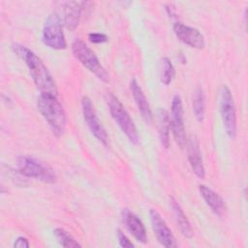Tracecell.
<instances>
[{
	"label": "cell",
	"instance_id": "obj_1",
	"mask_svg": "<svg viewBox=\"0 0 248 248\" xmlns=\"http://www.w3.org/2000/svg\"><path fill=\"white\" fill-rule=\"evenodd\" d=\"M12 49L26 64L40 92L42 94L57 96L56 84L42 59L31 49L20 44H13Z\"/></svg>",
	"mask_w": 248,
	"mask_h": 248
},
{
	"label": "cell",
	"instance_id": "obj_2",
	"mask_svg": "<svg viewBox=\"0 0 248 248\" xmlns=\"http://www.w3.org/2000/svg\"><path fill=\"white\" fill-rule=\"evenodd\" d=\"M37 108L47 122L52 133L56 137L62 136L66 129L67 119L65 110L57 96L41 93L37 100Z\"/></svg>",
	"mask_w": 248,
	"mask_h": 248
},
{
	"label": "cell",
	"instance_id": "obj_3",
	"mask_svg": "<svg viewBox=\"0 0 248 248\" xmlns=\"http://www.w3.org/2000/svg\"><path fill=\"white\" fill-rule=\"evenodd\" d=\"M106 101L108 107V110L113 120L115 121V123L118 125L121 131L126 135L129 140L132 143L137 144L140 140L138 130L136 128L134 121L130 117L128 111L125 109L122 103L119 101V99L115 95H113L110 92L107 93Z\"/></svg>",
	"mask_w": 248,
	"mask_h": 248
},
{
	"label": "cell",
	"instance_id": "obj_4",
	"mask_svg": "<svg viewBox=\"0 0 248 248\" xmlns=\"http://www.w3.org/2000/svg\"><path fill=\"white\" fill-rule=\"evenodd\" d=\"M16 167L19 173L23 176L41 180L46 183H54L56 181L54 170L36 158L25 155L19 156L16 159Z\"/></svg>",
	"mask_w": 248,
	"mask_h": 248
},
{
	"label": "cell",
	"instance_id": "obj_5",
	"mask_svg": "<svg viewBox=\"0 0 248 248\" xmlns=\"http://www.w3.org/2000/svg\"><path fill=\"white\" fill-rule=\"evenodd\" d=\"M72 50L78 60L99 79L104 82L109 81V75L93 50L80 39H76L72 44Z\"/></svg>",
	"mask_w": 248,
	"mask_h": 248
},
{
	"label": "cell",
	"instance_id": "obj_6",
	"mask_svg": "<svg viewBox=\"0 0 248 248\" xmlns=\"http://www.w3.org/2000/svg\"><path fill=\"white\" fill-rule=\"evenodd\" d=\"M42 39L44 44L52 49H65L67 42L63 32V20L57 13H51L44 24Z\"/></svg>",
	"mask_w": 248,
	"mask_h": 248
},
{
	"label": "cell",
	"instance_id": "obj_7",
	"mask_svg": "<svg viewBox=\"0 0 248 248\" xmlns=\"http://www.w3.org/2000/svg\"><path fill=\"white\" fill-rule=\"evenodd\" d=\"M220 96V110L226 134L231 139L236 136V109L233 97L228 86L223 85Z\"/></svg>",
	"mask_w": 248,
	"mask_h": 248
},
{
	"label": "cell",
	"instance_id": "obj_8",
	"mask_svg": "<svg viewBox=\"0 0 248 248\" xmlns=\"http://www.w3.org/2000/svg\"><path fill=\"white\" fill-rule=\"evenodd\" d=\"M170 125L175 142L178 144L179 147L183 148L187 142V136L184 125V111L182 100L178 94L174 95L171 101Z\"/></svg>",
	"mask_w": 248,
	"mask_h": 248
},
{
	"label": "cell",
	"instance_id": "obj_9",
	"mask_svg": "<svg viewBox=\"0 0 248 248\" xmlns=\"http://www.w3.org/2000/svg\"><path fill=\"white\" fill-rule=\"evenodd\" d=\"M81 109H82L83 119L88 129L92 133V135L105 146H108V134L96 114V111L91 100L86 96L82 97L81 99Z\"/></svg>",
	"mask_w": 248,
	"mask_h": 248
},
{
	"label": "cell",
	"instance_id": "obj_10",
	"mask_svg": "<svg viewBox=\"0 0 248 248\" xmlns=\"http://www.w3.org/2000/svg\"><path fill=\"white\" fill-rule=\"evenodd\" d=\"M149 217L151 222V227L158 239V241L165 247L172 248L177 246L176 239L172 234L170 229L166 224L165 220L155 209H150Z\"/></svg>",
	"mask_w": 248,
	"mask_h": 248
},
{
	"label": "cell",
	"instance_id": "obj_11",
	"mask_svg": "<svg viewBox=\"0 0 248 248\" xmlns=\"http://www.w3.org/2000/svg\"><path fill=\"white\" fill-rule=\"evenodd\" d=\"M173 32L179 41L193 48L202 49L205 46L204 38L197 28L182 22H175L173 24Z\"/></svg>",
	"mask_w": 248,
	"mask_h": 248
},
{
	"label": "cell",
	"instance_id": "obj_12",
	"mask_svg": "<svg viewBox=\"0 0 248 248\" xmlns=\"http://www.w3.org/2000/svg\"><path fill=\"white\" fill-rule=\"evenodd\" d=\"M88 2L84 1H66L63 3V24L73 31L78 25L81 14Z\"/></svg>",
	"mask_w": 248,
	"mask_h": 248
},
{
	"label": "cell",
	"instance_id": "obj_13",
	"mask_svg": "<svg viewBox=\"0 0 248 248\" xmlns=\"http://www.w3.org/2000/svg\"><path fill=\"white\" fill-rule=\"evenodd\" d=\"M187 157L189 164L192 168V170L199 178H204L205 176V170L202 158L201 148H200V142L196 136H191L187 142Z\"/></svg>",
	"mask_w": 248,
	"mask_h": 248
},
{
	"label": "cell",
	"instance_id": "obj_14",
	"mask_svg": "<svg viewBox=\"0 0 248 248\" xmlns=\"http://www.w3.org/2000/svg\"><path fill=\"white\" fill-rule=\"evenodd\" d=\"M121 219L127 230L133 234V236L140 242L145 243L147 241L146 230L141 220L129 208H123L121 210Z\"/></svg>",
	"mask_w": 248,
	"mask_h": 248
},
{
	"label": "cell",
	"instance_id": "obj_15",
	"mask_svg": "<svg viewBox=\"0 0 248 248\" xmlns=\"http://www.w3.org/2000/svg\"><path fill=\"white\" fill-rule=\"evenodd\" d=\"M130 90L132 92L135 103H136L138 109L140 112L142 118L144 119L145 122L151 123L153 120V114H152L149 103L147 102V99H146L141 87L140 86V84L138 83V81L135 78H133L130 82Z\"/></svg>",
	"mask_w": 248,
	"mask_h": 248
},
{
	"label": "cell",
	"instance_id": "obj_16",
	"mask_svg": "<svg viewBox=\"0 0 248 248\" xmlns=\"http://www.w3.org/2000/svg\"><path fill=\"white\" fill-rule=\"evenodd\" d=\"M201 196L204 200L205 203L210 207V209L218 216H223L226 212L227 206L224 200L212 189L205 185H200L199 187Z\"/></svg>",
	"mask_w": 248,
	"mask_h": 248
},
{
	"label": "cell",
	"instance_id": "obj_17",
	"mask_svg": "<svg viewBox=\"0 0 248 248\" xmlns=\"http://www.w3.org/2000/svg\"><path fill=\"white\" fill-rule=\"evenodd\" d=\"M170 208L173 212L174 218L176 220V223H177L182 234L187 238H191L194 233L192 226H191L186 214L184 213L183 209L181 208L180 204L173 197H170Z\"/></svg>",
	"mask_w": 248,
	"mask_h": 248
},
{
	"label": "cell",
	"instance_id": "obj_18",
	"mask_svg": "<svg viewBox=\"0 0 248 248\" xmlns=\"http://www.w3.org/2000/svg\"><path fill=\"white\" fill-rule=\"evenodd\" d=\"M157 121H158V130H159V138L161 144L164 148H169L170 146V115L168 111L164 108H159L156 111Z\"/></svg>",
	"mask_w": 248,
	"mask_h": 248
},
{
	"label": "cell",
	"instance_id": "obj_19",
	"mask_svg": "<svg viewBox=\"0 0 248 248\" xmlns=\"http://www.w3.org/2000/svg\"><path fill=\"white\" fill-rule=\"evenodd\" d=\"M193 112L199 122H202L205 115V95L202 87L198 86L193 95Z\"/></svg>",
	"mask_w": 248,
	"mask_h": 248
},
{
	"label": "cell",
	"instance_id": "obj_20",
	"mask_svg": "<svg viewBox=\"0 0 248 248\" xmlns=\"http://www.w3.org/2000/svg\"><path fill=\"white\" fill-rule=\"evenodd\" d=\"M53 235L58 241V243L66 248H72V247H80L81 245L64 229L62 228H56L53 231Z\"/></svg>",
	"mask_w": 248,
	"mask_h": 248
},
{
	"label": "cell",
	"instance_id": "obj_21",
	"mask_svg": "<svg viewBox=\"0 0 248 248\" xmlns=\"http://www.w3.org/2000/svg\"><path fill=\"white\" fill-rule=\"evenodd\" d=\"M175 77V69L171 61L168 57L162 59V72H161V81L165 85H169Z\"/></svg>",
	"mask_w": 248,
	"mask_h": 248
},
{
	"label": "cell",
	"instance_id": "obj_22",
	"mask_svg": "<svg viewBox=\"0 0 248 248\" xmlns=\"http://www.w3.org/2000/svg\"><path fill=\"white\" fill-rule=\"evenodd\" d=\"M116 234H117V238H118L119 245H120L121 247H124V248H131V247H134V244L132 243V241L127 237V235H126L121 230L117 229Z\"/></svg>",
	"mask_w": 248,
	"mask_h": 248
},
{
	"label": "cell",
	"instance_id": "obj_23",
	"mask_svg": "<svg viewBox=\"0 0 248 248\" xmlns=\"http://www.w3.org/2000/svg\"><path fill=\"white\" fill-rule=\"evenodd\" d=\"M88 39L93 44H103L108 41L107 35H105L104 33H98V32L89 33Z\"/></svg>",
	"mask_w": 248,
	"mask_h": 248
},
{
	"label": "cell",
	"instance_id": "obj_24",
	"mask_svg": "<svg viewBox=\"0 0 248 248\" xmlns=\"http://www.w3.org/2000/svg\"><path fill=\"white\" fill-rule=\"evenodd\" d=\"M29 241L26 237L23 236H18L16 240L14 243L15 247H19V248H24V247H29Z\"/></svg>",
	"mask_w": 248,
	"mask_h": 248
}]
</instances>
